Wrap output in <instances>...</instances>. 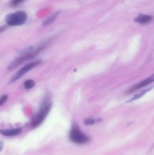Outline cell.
I'll return each mask as SVG.
<instances>
[{"label":"cell","mask_w":154,"mask_h":155,"mask_svg":"<svg viewBox=\"0 0 154 155\" xmlns=\"http://www.w3.org/2000/svg\"><path fill=\"white\" fill-rule=\"evenodd\" d=\"M51 102L49 98L43 101L39 112L33 117L31 121V126L36 127L41 124L49 114L51 108Z\"/></svg>","instance_id":"obj_1"},{"label":"cell","mask_w":154,"mask_h":155,"mask_svg":"<svg viewBox=\"0 0 154 155\" xmlns=\"http://www.w3.org/2000/svg\"><path fill=\"white\" fill-rule=\"evenodd\" d=\"M44 48V47H39L33 52L32 51L31 52L26 54H22L20 57L17 58L11 62L7 66V70L9 71H12L16 69L25 61L36 57Z\"/></svg>","instance_id":"obj_2"},{"label":"cell","mask_w":154,"mask_h":155,"mask_svg":"<svg viewBox=\"0 0 154 155\" xmlns=\"http://www.w3.org/2000/svg\"><path fill=\"white\" fill-rule=\"evenodd\" d=\"M27 14L23 11H18L8 15L5 18L6 23L11 26H19L25 23Z\"/></svg>","instance_id":"obj_3"},{"label":"cell","mask_w":154,"mask_h":155,"mask_svg":"<svg viewBox=\"0 0 154 155\" xmlns=\"http://www.w3.org/2000/svg\"><path fill=\"white\" fill-rule=\"evenodd\" d=\"M69 138L71 142L77 144H84L90 141L89 137L83 133L76 125L73 126L71 128L70 132Z\"/></svg>","instance_id":"obj_4"},{"label":"cell","mask_w":154,"mask_h":155,"mask_svg":"<svg viewBox=\"0 0 154 155\" xmlns=\"http://www.w3.org/2000/svg\"><path fill=\"white\" fill-rule=\"evenodd\" d=\"M42 63V61L39 60V61H37L33 62L27 64L11 78L10 81H9V84H12L16 82L18 79H20L24 75L26 74L28 72L30 71L31 70L37 66H39Z\"/></svg>","instance_id":"obj_5"},{"label":"cell","mask_w":154,"mask_h":155,"mask_svg":"<svg viewBox=\"0 0 154 155\" xmlns=\"http://www.w3.org/2000/svg\"><path fill=\"white\" fill-rule=\"evenodd\" d=\"M22 129L20 128L0 129V134L6 137L16 136L20 135Z\"/></svg>","instance_id":"obj_6"},{"label":"cell","mask_w":154,"mask_h":155,"mask_svg":"<svg viewBox=\"0 0 154 155\" xmlns=\"http://www.w3.org/2000/svg\"><path fill=\"white\" fill-rule=\"evenodd\" d=\"M154 80V75H153V76L149 77V78L145 79L144 81H142L141 83L134 86L133 87L130 88L129 91V92H132V91H134V90H137V89H139V88H141V87L146 86L147 85L149 84H151V83L153 82Z\"/></svg>","instance_id":"obj_7"},{"label":"cell","mask_w":154,"mask_h":155,"mask_svg":"<svg viewBox=\"0 0 154 155\" xmlns=\"http://www.w3.org/2000/svg\"><path fill=\"white\" fill-rule=\"evenodd\" d=\"M152 17L151 15L143 14L139 15L136 18L135 21L138 23L144 24L151 21L152 20Z\"/></svg>","instance_id":"obj_8"},{"label":"cell","mask_w":154,"mask_h":155,"mask_svg":"<svg viewBox=\"0 0 154 155\" xmlns=\"http://www.w3.org/2000/svg\"><path fill=\"white\" fill-rule=\"evenodd\" d=\"M58 14V12L54 13L52 15H50L49 17H47L46 19H45V21H43V25H48L50 24L52 22H53Z\"/></svg>","instance_id":"obj_9"},{"label":"cell","mask_w":154,"mask_h":155,"mask_svg":"<svg viewBox=\"0 0 154 155\" xmlns=\"http://www.w3.org/2000/svg\"><path fill=\"white\" fill-rule=\"evenodd\" d=\"M34 85H35V82L32 79L26 80L24 84V88L27 90H30L32 88L34 87Z\"/></svg>","instance_id":"obj_10"},{"label":"cell","mask_w":154,"mask_h":155,"mask_svg":"<svg viewBox=\"0 0 154 155\" xmlns=\"http://www.w3.org/2000/svg\"><path fill=\"white\" fill-rule=\"evenodd\" d=\"M33 47L32 46H28V47L21 49L20 51H19V53L22 54H28L33 51Z\"/></svg>","instance_id":"obj_11"},{"label":"cell","mask_w":154,"mask_h":155,"mask_svg":"<svg viewBox=\"0 0 154 155\" xmlns=\"http://www.w3.org/2000/svg\"><path fill=\"white\" fill-rule=\"evenodd\" d=\"M8 99V96L7 95H3L0 97V106L2 105Z\"/></svg>","instance_id":"obj_12"},{"label":"cell","mask_w":154,"mask_h":155,"mask_svg":"<svg viewBox=\"0 0 154 155\" xmlns=\"http://www.w3.org/2000/svg\"><path fill=\"white\" fill-rule=\"evenodd\" d=\"M24 0H11V4L13 6H16L20 4L22 2H23Z\"/></svg>","instance_id":"obj_13"},{"label":"cell","mask_w":154,"mask_h":155,"mask_svg":"<svg viewBox=\"0 0 154 155\" xmlns=\"http://www.w3.org/2000/svg\"><path fill=\"white\" fill-rule=\"evenodd\" d=\"M95 123V120L92 118H89V119H86L85 121V124L87 125L93 124Z\"/></svg>","instance_id":"obj_14"},{"label":"cell","mask_w":154,"mask_h":155,"mask_svg":"<svg viewBox=\"0 0 154 155\" xmlns=\"http://www.w3.org/2000/svg\"><path fill=\"white\" fill-rule=\"evenodd\" d=\"M147 91V90H146V91H144V92H142L141 94H139L135 96L134 97H133V98H132V99H131L130 101H132V100H135V99H137V98H139V97H142V96L144 94H145V93H146V92Z\"/></svg>","instance_id":"obj_15"},{"label":"cell","mask_w":154,"mask_h":155,"mask_svg":"<svg viewBox=\"0 0 154 155\" xmlns=\"http://www.w3.org/2000/svg\"><path fill=\"white\" fill-rule=\"evenodd\" d=\"M3 143L2 142H0V152L2 151L3 147Z\"/></svg>","instance_id":"obj_16"}]
</instances>
